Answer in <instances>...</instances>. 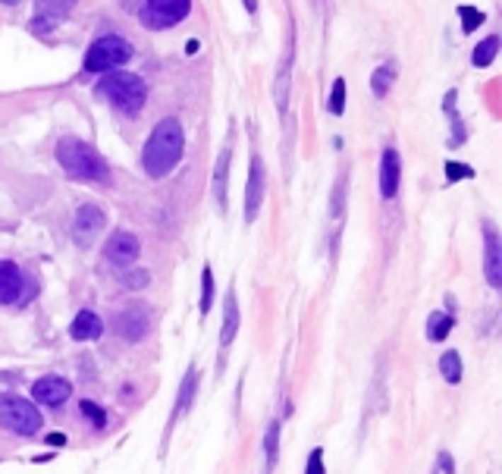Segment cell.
<instances>
[{"label": "cell", "mask_w": 502, "mask_h": 474, "mask_svg": "<svg viewBox=\"0 0 502 474\" xmlns=\"http://www.w3.org/2000/svg\"><path fill=\"white\" fill-rule=\"evenodd\" d=\"M186 151V129L176 116H166L151 129L148 142L142 148V167L151 179H164L166 173L176 170Z\"/></svg>", "instance_id": "6da1fadb"}, {"label": "cell", "mask_w": 502, "mask_h": 474, "mask_svg": "<svg viewBox=\"0 0 502 474\" xmlns=\"http://www.w3.org/2000/svg\"><path fill=\"white\" fill-rule=\"evenodd\" d=\"M57 160H60V167L72 179L94 182V186H107V182H110V167H107V160L94 151V145L82 142V138H72V135L60 138V142H57Z\"/></svg>", "instance_id": "7a4b0ae2"}, {"label": "cell", "mask_w": 502, "mask_h": 474, "mask_svg": "<svg viewBox=\"0 0 502 474\" xmlns=\"http://www.w3.org/2000/svg\"><path fill=\"white\" fill-rule=\"evenodd\" d=\"M94 94L104 98L113 111L135 116L144 107V101H148V85H144V79L135 76V72H116L113 69V72H104V76L98 79Z\"/></svg>", "instance_id": "3957f363"}, {"label": "cell", "mask_w": 502, "mask_h": 474, "mask_svg": "<svg viewBox=\"0 0 502 474\" xmlns=\"http://www.w3.org/2000/svg\"><path fill=\"white\" fill-rule=\"evenodd\" d=\"M41 412L32 399L13 396V393H0V427L19 436H35L41 430Z\"/></svg>", "instance_id": "277c9868"}, {"label": "cell", "mask_w": 502, "mask_h": 474, "mask_svg": "<svg viewBox=\"0 0 502 474\" xmlns=\"http://www.w3.org/2000/svg\"><path fill=\"white\" fill-rule=\"evenodd\" d=\"M132 45L120 35H101L98 41H91L89 54H85V72H94V76H104V72H113L120 67H126L132 60Z\"/></svg>", "instance_id": "5b68a950"}, {"label": "cell", "mask_w": 502, "mask_h": 474, "mask_svg": "<svg viewBox=\"0 0 502 474\" xmlns=\"http://www.w3.org/2000/svg\"><path fill=\"white\" fill-rule=\"evenodd\" d=\"M192 10V0H144L142 23L148 28H173Z\"/></svg>", "instance_id": "8992f818"}, {"label": "cell", "mask_w": 502, "mask_h": 474, "mask_svg": "<svg viewBox=\"0 0 502 474\" xmlns=\"http://www.w3.org/2000/svg\"><path fill=\"white\" fill-rule=\"evenodd\" d=\"M107 226V214L98 208V204H82L72 217V239H76L79 249H91L98 242L101 230Z\"/></svg>", "instance_id": "52a82bcc"}, {"label": "cell", "mask_w": 502, "mask_h": 474, "mask_svg": "<svg viewBox=\"0 0 502 474\" xmlns=\"http://www.w3.org/2000/svg\"><path fill=\"white\" fill-rule=\"evenodd\" d=\"M264 186H267V170H264V160H261V154H251V164H249V179H245V208H242L245 223H254V220H258L261 201H264Z\"/></svg>", "instance_id": "ba28073f"}, {"label": "cell", "mask_w": 502, "mask_h": 474, "mask_svg": "<svg viewBox=\"0 0 502 474\" xmlns=\"http://www.w3.org/2000/svg\"><path fill=\"white\" fill-rule=\"evenodd\" d=\"M138 254H142V245H138L135 232H126V230H116L104 245V258L110 261L113 267H120V271L132 267L138 261Z\"/></svg>", "instance_id": "9c48e42d"}, {"label": "cell", "mask_w": 502, "mask_h": 474, "mask_svg": "<svg viewBox=\"0 0 502 474\" xmlns=\"http://www.w3.org/2000/svg\"><path fill=\"white\" fill-rule=\"evenodd\" d=\"M69 396H72V383L67 377H57V374L41 377V380H35V386H32V402L47 405V408H60Z\"/></svg>", "instance_id": "30bf717a"}, {"label": "cell", "mask_w": 502, "mask_h": 474, "mask_svg": "<svg viewBox=\"0 0 502 474\" xmlns=\"http://www.w3.org/2000/svg\"><path fill=\"white\" fill-rule=\"evenodd\" d=\"M113 324H116V333H120L122 339L138 342V339H144V333L151 330V315H148L144 305H129L126 311H120V315L113 317Z\"/></svg>", "instance_id": "8fae6325"}, {"label": "cell", "mask_w": 502, "mask_h": 474, "mask_svg": "<svg viewBox=\"0 0 502 474\" xmlns=\"http://www.w3.org/2000/svg\"><path fill=\"white\" fill-rule=\"evenodd\" d=\"M484 273L493 289H502V242L493 223L484 226Z\"/></svg>", "instance_id": "7c38bea8"}, {"label": "cell", "mask_w": 502, "mask_h": 474, "mask_svg": "<svg viewBox=\"0 0 502 474\" xmlns=\"http://www.w3.org/2000/svg\"><path fill=\"white\" fill-rule=\"evenodd\" d=\"M377 179H380V198H387V201L396 198L399 186H402V157H399L396 148H383Z\"/></svg>", "instance_id": "4fadbf2b"}, {"label": "cell", "mask_w": 502, "mask_h": 474, "mask_svg": "<svg viewBox=\"0 0 502 474\" xmlns=\"http://www.w3.org/2000/svg\"><path fill=\"white\" fill-rule=\"evenodd\" d=\"M292 63H295V32L289 35V45L283 50V60L276 67V82H273V101H276V111L286 113L289 104V82H292Z\"/></svg>", "instance_id": "5bb4252c"}, {"label": "cell", "mask_w": 502, "mask_h": 474, "mask_svg": "<svg viewBox=\"0 0 502 474\" xmlns=\"http://www.w3.org/2000/svg\"><path fill=\"white\" fill-rule=\"evenodd\" d=\"M195 393H198V368H188L186 371V377H183V383H179V393H176V405H173V412H170V424H166V434H170L173 427H176V421H183L186 418V412L192 408L195 402Z\"/></svg>", "instance_id": "9a60e30c"}, {"label": "cell", "mask_w": 502, "mask_h": 474, "mask_svg": "<svg viewBox=\"0 0 502 474\" xmlns=\"http://www.w3.org/2000/svg\"><path fill=\"white\" fill-rule=\"evenodd\" d=\"M25 293V276L19 264L13 261H0V305H13Z\"/></svg>", "instance_id": "2e32d148"}, {"label": "cell", "mask_w": 502, "mask_h": 474, "mask_svg": "<svg viewBox=\"0 0 502 474\" xmlns=\"http://www.w3.org/2000/svg\"><path fill=\"white\" fill-rule=\"evenodd\" d=\"M239 324H242V311H239V298H236V289L227 293V302H223V327H220V349L227 352L232 346L239 333Z\"/></svg>", "instance_id": "e0dca14e"}, {"label": "cell", "mask_w": 502, "mask_h": 474, "mask_svg": "<svg viewBox=\"0 0 502 474\" xmlns=\"http://www.w3.org/2000/svg\"><path fill=\"white\" fill-rule=\"evenodd\" d=\"M101 333H104V324H101V317L94 315V311H79L69 324V337L76 342H91V339H98Z\"/></svg>", "instance_id": "ac0fdd59"}, {"label": "cell", "mask_w": 502, "mask_h": 474, "mask_svg": "<svg viewBox=\"0 0 502 474\" xmlns=\"http://www.w3.org/2000/svg\"><path fill=\"white\" fill-rule=\"evenodd\" d=\"M229 160H232V151L229 145L220 151L217 157V167H214V198L220 208H227V186H229Z\"/></svg>", "instance_id": "d6986e66"}, {"label": "cell", "mask_w": 502, "mask_h": 474, "mask_svg": "<svg viewBox=\"0 0 502 474\" xmlns=\"http://www.w3.org/2000/svg\"><path fill=\"white\" fill-rule=\"evenodd\" d=\"M452 327H455V317L449 315V311H433V315L427 317L424 333H427V339H430V342H443L449 333H452Z\"/></svg>", "instance_id": "ffe728a7"}, {"label": "cell", "mask_w": 502, "mask_h": 474, "mask_svg": "<svg viewBox=\"0 0 502 474\" xmlns=\"http://www.w3.org/2000/svg\"><path fill=\"white\" fill-rule=\"evenodd\" d=\"M392 82H396V69H392L389 63H383V67H377L374 76H370V91H374L377 98H387Z\"/></svg>", "instance_id": "44dd1931"}, {"label": "cell", "mask_w": 502, "mask_h": 474, "mask_svg": "<svg viewBox=\"0 0 502 474\" xmlns=\"http://www.w3.org/2000/svg\"><path fill=\"white\" fill-rule=\"evenodd\" d=\"M496 50H499V38L496 35H490V38H484L480 41V45L474 47V54H471V63H474V67H490L493 60H496Z\"/></svg>", "instance_id": "7402d4cb"}, {"label": "cell", "mask_w": 502, "mask_h": 474, "mask_svg": "<svg viewBox=\"0 0 502 474\" xmlns=\"http://www.w3.org/2000/svg\"><path fill=\"white\" fill-rule=\"evenodd\" d=\"M276 456H280V421H270V424H267V434H264V462H267V471L276 465Z\"/></svg>", "instance_id": "603a6c76"}, {"label": "cell", "mask_w": 502, "mask_h": 474, "mask_svg": "<svg viewBox=\"0 0 502 474\" xmlns=\"http://www.w3.org/2000/svg\"><path fill=\"white\" fill-rule=\"evenodd\" d=\"M440 374L446 377L449 383H458V380H462V355H458L455 349L443 352V359H440Z\"/></svg>", "instance_id": "cb8c5ba5"}, {"label": "cell", "mask_w": 502, "mask_h": 474, "mask_svg": "<svg viewBox=\"0 0 502 474\" xmlns=\"http://www.w3.org/2000/svg\"><path fill=\"white\" fill-rule=\"evenodd\" d=\"M326 111H330L333 116H343V113H346V79H343V76L333 79L330 98H326Z\"/></svg>", "instance_id": "d4e9b609"}, {"label": "cell", "mask_w": 502, "mask_h": 474, "mask_svg": "<svg viewBox=\"0 0 502 474\" xmlns=\"http://www.w3.org/2000/svg\"><path fill=\"white\" fill-rule=\"evenodd\" d=\"M446 113L452 116V126H455V132L449 135V148H458V145L468 138V132H464V126H462V120H458V113H455V91H449L446 94Z\"/></svg>", "instance_id": "484cf974"}, {"label": "cell", "mask_w": 502, "mask_h": 474, "mask_svg": "<svg viewBox=\"0 0 502 474\" xmlns=\"http://www.w3.org/2000/svg\"><path fill=\"white\" fill-rule=\"evenodd\" d=\"M210 302H214V271H210V264H205V271H201V298H198L201 317L210 311Z\"/></svg>", "instance_id": "4316f807"}, {"label": "cell", "mask_w": 502, "mask_h": 474, "mask_svg": "<svg viewBox=\"0 0 502 474\" xmlns=\"http://www.w3.org/2000/svg\"><path fill=\"white\" fill-rule=\"evenodd\" d=\"M458 19H462V32L471 35L477 26L486 23V13L484 10H474V6H458Z\"/></svg>", "instance_id": "83f0119b"}, {"label": "cell", "mask_w": 502, "mask_h": 474, "mask_svg": "<svg viewBox=\"0 0 502 474\" xmlns=\"http://www.w3.org/2000/svg\"><path fill=\"white\" fill-rule=\"evenodd\" d=\"M120 283L126 289H144L151 283V273L144 267H126V273H120Z\"/></svg>", "instance_id": "f1b7e54d"}, {"label": "cell", "mask_w": 502, "mask_h": 474, "mask_svg": "<svg viewBox=\"0 0 502 474\" xmlns=\"http://www.w3.org/2000/svg\"><path fill=\"white\" fill-rule=\"evenodd\" d=\"M79 412H82L85 418H89V421H91V424L98 427V430L107 424V412H104V408H101V405H94L91 399H82V402H79Z\"/></svg>", "instance_id": "f546056e"}, {"label": "cell", "mask_w": 502, "mask_h": 474, "mask_svg": "<svg viewBox=\"0 0 502 474\" xmlns=\"http://www.w3.org/2000/svg\"><path fill=\"white\" fill-rule=\"evenodd\" d=\"M458 179H474V170L468 164H446V182H458Z\"/></svg>", "instance_id": "4dcf8cb0"}, {"label": "cell", "mask_w": 502, "mask_h": 474, "mask_svg": "<svg viewBox=\"0 0 502 474\" xmlns=\"http://www.w3.org/2000/svg\"><path fill=\"white\" fill-rule=\"evenodd\" d=\"M304 474H326V468H324V449H320V446L311 449L308 465H304Z\"/></svg>", "instance_id": "1f68e13d"}, {"label": "cell", "mask_w": 502, "mask_h": 474, "mask_svg": "<svg viewBox=\"0 0 502 474\" xmlns=\"http://www.w3.org/2000/svg\"><path fill=\"white\" fill-rule=\"evenodd\" d=\"M45 4H50V10H54L57 16H63V13H67L69 6L76 4V0H45Z\"/></svg>", "instance_id": "d6a6232c"}, {"label": "cell", "mask_w": 502, "mask_h": 474, "mask_svg": "<svg viewBox=\"0 0 502 474\" xmlns=\"http://www.w3.org/2000/svg\"><path fill=\"white\" fill-rule=\"evenodd\" d=\"M440 468L446 471V474H455V462H452V456H449V452H440Z\"/></svg>", "instance_id": "836d02e7"}, {"label": "cell", "mask_w": 502, "mask_h": 474, "mask_svg": "<svg viewBox=\"0 0 502 474\" xmlns=\"http://www.w3.org/2000/svg\"><path fill=\"white\" fill-rule=\"evenodd\" d=\"M47 443H54V446H63V443H67V436H63V434H50Z\"/></svg>", "instance_id": "e575fe53"}, {"label": "cell", "mask_w": 502, "mask_h": 474, "mask_svg": "<svg viewBox=\"0 0 502 474\" xmlns=\"http://www.w3.org/2000/svg\"><path fill=\"white\" fill-rule=\"evenodd\" d=\"M242 4H245V10H249V13L258 10V0H242Z\"/></svg>", "instance_id": "d590c367"}, {"label": "cell", "mask_w": 502, "mask_h": 474, "mask_svg": "<svg viewBox=\"0 0 502 474\" xmlns=\"http://www.w3.org/2000/svg\"><path fill=\"white\" fill-rule=\"evenodd\" d=\"M0 4H6V6H16V4H19V0H0Z\"/></svg>", "instance_id": "8d00e7d4"}]
</instances>
